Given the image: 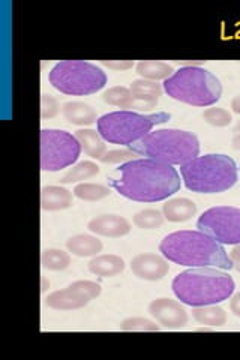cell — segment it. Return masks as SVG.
I'll return each instance as SVG.
<instances>
[{"instance_id":"14","label":"cell","mask_w":240,"mask_h":360,"mask_svg":"<svg viewBox=\"0 0 240 360\" xmlns=\"http://www.w3.org/2000/svg\"><path fill=\"white\" fill-rule=\"evenodd\" d=\"M87 229L96 236H104V238H122L131 231V224L127 218L120 215H101L90 219Z\"/></svg>"},{"instance_id":"26","label":"cell","mask_w":240,"mask_h":360,"mask_svg":"<svg viewBox=\"0 0 240 360\" xmlns=\"http://www.w3.org/2000/svg\"><path fill=\"white\" fill-rule=\"evenodd\" d=\"M164 213L156 209H144L134 215V224L141 230H155L164 224Z\"/></svg>"},{"instance_id":"1","label":"cell","mask_w":240,"mask_h":360,"mask_svg":"<svg viewBox=\"0 0 240 360\" xmlns=\"http://www.w3.org/2000/svg\"><path fill=\"white\" fill-rule=\"evenodd\" d=\"M108 184L125 198L140 202L167 200L175 195L182 185L173 165L149 158L123 162L108 176Z\"/></svg>"},{"instance_id":"10","label":"cell","mask_w":240,"mask_h":360,"mask_svg":"<svg viewBox=\"0 0 240 360\" xmlns=\"http://www.w3.org/2000/svg\"><path fill=\"white\" fill-rule=\"evenodd\" d=\"M197 229L221 245L240 243V209L216 206L204 210L197 221Z\"/></svg>"},{"instance_id":"24","label":"cell","mask_w":240,"mask_h":360,"mask_svg":"<svg viewBox=\"0 0 240 360\" xmlns=\"http://www.w3.org/2000/svg\"><path fill=\"white\" fill-rule=\"evenodd\" d=\"M41 264L44 269L53 270V272H61L70 267L71 257L63 250H57V248H50L45 250L41 255Z\"/></svg>"},{"instance_id":"23","label":"cell","mask_w":240,"mask_h":360,"mask_svg":"<svg viewBox=\"0 0 240 360\" xmlns=\"http://www.w3.org/2000/svg\"><path fill=\"white\" fill-rule=\"evenodd\" d=\"M99 173V165L92 161H82L77 165H74L71 170H68L59 180L61 184H75V182H83V180H89L95 177Z\"/></svg>"},{"instance_id":"33","label":"cell","mask_w":240,"mask_h":360,"mask_svg":"<svg viewBox=\"0 0 240 360\" xmlns=\"http://www.w3.org/2000/svg\"><path fill=\"white\" fill-rule=\"evenodd\" d=\"M102 65L110 68V70L127 71V70H131V68L134 66V62H131V60H113V62L104 60V62H102Z\"/></svg>"},{"instance_id":"31","label":"cell","mask_w":240,"mask_h":360,"mask_svg":"<svg viewBox=\"0 0 240 360\" xmlns=\"http://www.w3.org/2000/svg\"><path fill=\"white\" fill-rule=\"evenodd\" d=\"M135 156V152L131 149H113L107 150L106 155L101 158V162L104 164H122V162H128L132 161Z\"/></svg>"},{"instance_id":"37","label":"cell","mask_w":240,"mask_h":360,"mask_svg":"<svg viewBox=\"0 0 240 360\" xmlns=\"http://www.w3.org/2000/svg\"><path fill=\"white\" fill-rule=\"evenodd\" d=\"M232 144H233V148H234L236 150H240V134H236V135H234L233 140H232Z\"/></svg>"},{"instance_id":"36","label":"cell","mask_w":240,"mask_h":360,"mask_svg":"<svg viewBox=\"0 0 240 360\" xmlns=\"http://www.w3.org/2000/svg\"><path fill=\"white\" fill-rule=\"evenodd\" d=\"M232 110L236 112V115L240 116V95L233 98V101H232Z\"/></svg>"},{"instance_id":"3","label":"cell","mask_w":240,"mask_h":360,"mask_svg":"<svg viewBox=\"0 0 240 360\" xmlns=\"http://www.w3.org/2000/svg\"><path fill=\"white\" fill-rule=\"evenodd\" d=\"M175 296L185 305H218L233 296L236 284L227 272L216 267H192L175 276L171 283Z\"/></svg>"},{"instance_id":"20","label":"cell","mask_w":240,"mask_h":360,"mask_svg":"<svg viewBox=\"0 0 240 360\" xmlns=\"http://www.w3.org/2000/svg\"><path fill=\"white\" fill-rule=\"evenodd\" d=\"M75 137L80 141V144H82V149L84 150V153L89 155L90 158L101 160V158L106 155L107 146L98 131L89 129V128L78 129L75 132Z\"/></svg>"},{"instance_id":"12","label":"cell","mask_w":240,"mask_h":360,"mask_svg":"<svg viewBox=\"0 0 240 360\" xmlns=\"http://www.w3.org/2000/svg\"><path fill=\"white\" fill-rule=\"evenodd\" d=\"M149 312L165 329H182L188 324V312L180 302L159 297L149 303Z\"/></svg>"},{"instance_id":"32","label":"cell","mask_w":240,"mask_h":360,"mask_svg":"<svg viewBox=\"0 0 240 360\" xmlns=\"http://www.w3.org/2000/svg\"><path fill=\"white\" fill-rule=\"evenodd\" d=\"M59 103L51 95L42 94L41 96V117L42 119H53L59 112Z\"/></svg>"},{"instance_id":"35","label":"cell","mask_w":240,"mask_h":360,"mask_svg":"<svg viewBox=\"0 0 240 360\" xmlns=\"http://www.w3.org/2000/svg\"><path fill=\"white\" fill-rule=\"evenodd\" d=\"M230 311L236 315V317H240V291L236 292V295L232 297Z\"/></svg>"},{"instance_id":"5","label":"cell","mask_w":240,"mask_h":360,"mask_svg":"<svg viewBox=\"0 0 240 360\" xmlns=\"http://www.w3.org/2000/svg\"><path fill=\"white\" fill-rule=\"evenodd\" d=\"M137 155L170 165H184L200 153V140L184 129H159L128 146Z\"/></svg>"},{"instance_id":"19","label":"cell","mask_w":240,"mask_h":360,"mask_svg":"<svg viewBox=\"0 0 240 360\" xmlns=\"http://www.w3.org/2000/svg\"><path fill=\"white\" fill-rule=\"evenodd\" d=\"M68 251L77 257H95L98 255L104 245L92 234H75L66 240Z\"/></svg>"},{"instance_id":"15","label":"cell","mask_w":240,"mask_h":360,"mask_svg":"<svg viewBox=\"0 0 240 360\" xmlns=\"http://www.w3.org/2000/svg\"><path fill=\"white\" fill-rule=\"evenodd\" d=\"M72 206V194L63 186H44L41 189V209L45 212L65 210Z\"/></svg>"},{"instance_id":"6","label":"cell","mask_w":240,"mask_h":360,"mask_svg":"<svg viewBox=\"0 0 240 360\" xmlns=\"http://www.w3.org/2000/svg\"><path fill=\"white\" fill-rule=\"evenodd\" d=\"M163 87L170 98L194 107H210L222 96L220 78L198 65L182 66Z\"/></svg>"},{"instance_id":"4","label":"cell","mask_w":240,"mask_h":360,"mask_svg":"<svg viewBox=\"0 0 240 360\" xmlns=\"http://www.w3.org/2000/svg\"><path fill=\"white\" fill-rule=\"evenodd\" d=\"M185 186L198 194H220L237 182V165L233 158L209 153L194 158L180 167Z\"/></svg>"},{"instance_id":"17","label":"cell","mask_w":240,"mask_h":360,"mask_svg":"<svg viewBox=\"0 0 240 360\" xmlns=\"http://www.w3.org/2000/svg\"><path fill=\"white\" fill-rule=\"evenodd\" d=\"M164 218L170 222H187L196 217L197 205L189 198H170L163 205Z\"/></svg>"},{"instance_id":"18","label":"cell","mask_w":240,"mask_h":360,"mask_svg":"<svg viewBox=\"0 0 240 360\" xmlns=\"http://www.w3.org/2000/svg\"><path fill=\"white\" fill-rule=\"evenodd\" d=\"M62 115L68 122L78 127L92 125V123L98 122L96 110L86 103H80V101L65 103L62 105Z\"/></svg>"},{"instance_id":"7","label":"cell","mask_w":240,"mask_h":360,"mask_svg":"<svg viewBox=\"0 0 240 360\" xmlns=\"http://www.w3.org/2000/svg\"><path fill=\"white\" fill-rule=\"evenodd\" d=\"M171 119L165 111H158L153 115H143L130 110L113 111L101 116L96 122L98 132L104 141L111 144L131 146L151 134L153 127L163 125Z\"/></svg>"},{"instance_id":"16","label":"cell","mask_w":240,"mask_h":360,"mask_svg":"<svg viewBox=\"0 0 240 360\" xmlns=\"http://www.w3.org/2000/svg\"><path fill=\"white\" fill-rule=\"evenodd\" d=\"M87 269L90 274L101 278H113L125 270L123 258L116 254H98L89 262Z\"/></svg>"},{"instance_id":"28","label":"cell","mask_w":240,"mask_h":360,"mask_svg":"<svg viewBox=\"0 0 240 360\" xmlns=\"http://www.w3.org/2000/svg\"><path fill=\"white\" fill-rule=\"evenodd\" d=\"M130 90L134 96L159 99V96H163L164 87L161 84H158V82H151V80H144V78H140V80H135L131 83Z\"/></svg>"},{"instance_id":"29","label":"cell","mask_w":240,"mask_h":360,"mask_svg":"<svg viewBox=\"0 0 240 360\" xmlns=\"http://www.w3.org/2000/svg\"><path fill=\"white\" fill-rule=\"evenodd\" d=\"M201 116L206 123H209V125L216 127V128H225L233 122L232 112L225 108H221V107L206 108Z\"/></svg>"},{"instance_id":"8","label":"cell","mask_w":240,"mask_h":360,"mask_svg":"<svg viewBox=\"0 0 240 360\" xmlns=\"http://www.w3.org/2000/svg\"><path fill=\"white\" fill-rule=\"evenodd\" d=\"M51 86L65 95H92L104 89L107 74L99 66L84 60H62L49 75Z\"/></svg>"},{"instance_id":"9","label":"cell","mask_w":240,"mask_h":360,"mask_svg":"<svg viewBox=\"0 0 240 360\" xmlns=\"http://www.w3.org/2000/svg\"><path fill=\"white\" fill-rule=\"evenodd\" d=\"M82 144L75 135L61 129L41 131V170L61 172L77 162Z\"/></svg>"},{"instance_id":"2","label":"cell","mask_w":240,"mask_h":360,"mask_svg":"<svg viewBox=\"0 0 240 360\" xmlns=\"http://www.w3.org/2000/svg\"><path fill=\"white\" fill-rule=\"evenodd\" d=\"M159 251L168 262L188 267H216L230 270L233 263L221 243L203 231L184 230L167 234Z\"/></svg>"},{"instance_id":"21","label":"cell","mask_w":240,"mask_h":360,"mask_svg":"<svg viewBox=\"0 0 240 360\" xmlns=\"http://www.w3.org/2000/svg\"><path fill=\"white\" fill-rule=\"evenodd\" d=\"M135 70H137V74H139L141 78L151 82H158V80L165 82L167 78H170L176 72L173 66L159 60H141L137 63Z\"/></svg>"},{"instance_id":"22","label":"cell","mask_w":240,"mask_h":360,"mask_svg":"<svg viewBox=\"0 0 240 360\" xmlns=\"http://www.w3.org/2000/svg\"><path fill=\"white\" fill-rule=\"evenodd\" d=\"M192 317L197 323L210 326V328H221L227 323V312L221 307L216 305H206L196 307L192 309Z\"/></svg>"},{"instance_id":"13","label":"cell","mask_w":240,"mask_h":360,"mask_svg":"<svg viewBox=\"0 0 240 360\" xmlns=\"http://www.w3.org/2000/svg\"><path fill=\"white\" fill-rule=\"evenodd\" d=\"M170 264L165 257L152 252L135 255L131 260V272L143 281H161L168 274Z\"/></svg>"},{"instance_id":"25","label":"cell","mask_w":240,"mask_h":360,"mask_svg":"<svg viewBox=\"0 0 240 360\" xmlns=\"http://www.w3.org/2000/svg\"><path fill=\"white\" fill-rule=\"evenodd\" d=\"M132 92L130 90V87L125 86H114L107 89L104 95H102V99L104 103H107L108 105H114V107H120V108H130L131 103H132Z\"/></svg>"},{"instance_id":"30","label":"cell","mask_w":240,"mask_h":360,"mask_svg":"<svg viewBox=\"0 0 240 360\" xmlns=\"http://www.w3.org/2000/svg\"><path fill=\"white\" fill-rule=\"evenodd\" d=\"M120 329L125 332H158L159 326L144 317H130L122 321Z\"/></svg>"},{"instance_id":"27","label":"cell","mask_w":240,"mask_h":360,"mask_svg":"<svg viewBox=\"0 0 240 360\" xmlns=\"http://www.w3.org/2000/svg\"><path fill=\"white\" fill-rule=\"evenodd\" d=\"M74 195L83 201H99L110 195V189L99 184H78L74 188Z\"/></svg>"},{"instance_id":"38","label":"cell","mask_w":240,"mask_h":360,"mask_svg":"<svg viewBox=\"0 0 240 360\" xmlns=\"http://www.w3.org/2000/svg\"><path fill=\"white\" fill-rule=\"evenodd\" d=\"M234 132L240 134V120H237V123L234 125Z\"/></svg>"},{"instance_id":"11","label":"cell","mask_w":240,"mask_h":360,"mask_svg":"<svg viewBox=\"0 0 240 360\" xmlns=\"http://www.w3.org/2000/svg\"><path fill=\"white\" fill-rule=\"evenodd\" d=\"M101 295V285L94 281L80 279L63 290H56L47 296L45 303L56 311H75L89 305Z\"/></svg>"},{"instance_id":"34","label":"cell","mask_w":240,"mask_h":360,"mask_svg":"<svg viewBox=\"0 0 240 360\" xmlns=\"http://www.w3.org/2000/svg\"><path fill=\"white\" fill-rule=\"evenodd\" d=\"M230 260L233 263V267L237 270V272H240V243L234 245V248L230 252Z\"/></svg>"}]
</instances>
